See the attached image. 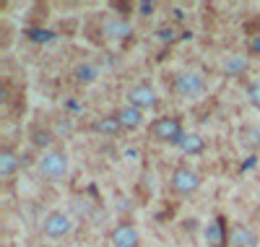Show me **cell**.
I'll list each match as a JSON object with an SVG mask.
<instances>
[{
    "instance_id": "ffe728a7",
    "label": "cell",
    "mask_w": 260,
    "mask_h": 247,
    "mask_svg": "<svg viewBox=\"0 0 260 247\" xmlns=\"http://www.w3.org/2000/svg\"><path fill=\"white\" fill-rule=\"evenodd\" d=\"M247 50H250V55H260V34H252V37H250Z\"/></svg>"
},
{
    "instance_id": "7c38bea8",
    "label": "cell",
    "mask_w": 260,
    "mask_h": 247,
    "mask_svg": "<svg viewBox=\"0 0 260 247\" xmlns=\"http://www.w3.org/2000/svg\"><path fill=\"white\" fill-rule=\"evenodd\" d=\"M240 143L247 148V151H257L260 148V128L257 125H245L240 130Z\"/></svg>"
},
{
    "instance_id": "ac0fdd59",
    "label": "cell",
    "mask_w": 260,
    "mask_h": 247,
    "mask_svg": "<svg viewBox=\"0 0 260 247\" xmlns=\"http://www.w3.org/2000/svg\"><path fill=\"white\" fill-rule=\"evenodd\" d=\"M73 78H76L78 83H91V81L96 78V68H94V65H76Z\"/></svg>"
},
{
    "instance_id": "30bf717a",
    "label": "cell",
    "mask_w": 260,
    "mask_h": 247,
    "mask_svg": "<svg viewBox=\"0 0 260 247\" xmlns=\"http://www.w3.org/2000/svg\"><path fill=\"white\" fill-rule=\"evenodd\" d=\"M203 234H206V242L211 244V247H224V244H229V232L224 229V219H216V221H211L208 227L203 229Z\"/></svg>"
},
{
    "instance_id": "9c48e42d",
    "label": "cell",
    "mask_w": 260,
    "mask_h": 247,
    "mask_svg": "<svg viewBox=\"0 0 260 247\" xmlns=\"http://www.w3.org/2000/svg\"><path fill=\"white\" fill-rule=\"evenodd\" d=\"M112 115L117 117V122L122 125V130H136V128H141V122H143V112L136 109V107H130V104L115 109Z\"/></svg>"
},
{
    "instance_id": "8992f818",
    "label": "cell",
    "mask_w": 260,
    "mask_h": 247,
    "mask_svg": "<svg viewBox=\"0 0 260 247\" xmlns=\"http://www.w3.org/2000/svg\"><path fill=\"white\" fill-rule=\"evenodd\" d=\"M127 104L146 112V109H154L159 104V97H156V91H154L151 83H138V86H133L127 91Z\"/></svg>"
},
{
    "instance_id": "6da1fadb",
    "label": "cell",
    "mask_w": 260,
    "mask_h": 247,
    "mask_svg": "<svg viewBox=\"0 0 260 247\" xmlns=\"http://www.w3.org/2000/svg\"><path fill=\"white\" fill-rule=\"evenodd\" d=\"M151 138L159 141V143H175L180 146V141L185 138V130H182V122L180 117H156L148 128Z\"/></svg>"
},
{
    "instance_id": "52a82bcc",
    "label": "cell",
    "mask_w": 260,
    "mask_h": 247,
    "mask_svg": "<svg viewBox=\"0 0 260 247\" xmlns=\"http://www.w3.org/2000/svg\"><path fill=\"white\" fill-rule=\"evenodd\" d=\"M110 242H112V247H138L141 244V234L136 229V224L125 219V221L115 224V229L110 234Z\"/></svg>"
},
{
    "instance_id": "8fae6325",
    "label": "cell",
    "mask_w": 260,
    "mask_h": 247,
    "mask_svg": "<svg viewBox=\"0 0 260 247\" xmlns=\"http://www.w3.org/2000/svg\"><path fill=\"white\" fill-rule=\"evenodd\" d=\"M18 167H21V159L16 156V151H13V148H8V146L0 148V177H3V179L13 177Z\"/></svg>"
},
{
    "instance_id": "e0dca14e",
    "label": "cell",
    "mask_w": 260,
    "mask_h": 247,
    "mask_svg": "<svg viewBox=\"0 0 260 247\" xmlns=\"http://www.w3.org/2000/svg\"><path fill=\"white\" fill-rule=\"evenodd\" d=\"M245 65H247V60L242 57V55H229L226 60H224V73H229V76H237V73H242L245 71Z\"/></svg>"
},
{
    "instance_id": "2e32d148",
    "label": "cell",
    "mask_w": 260,
    "mask_h": 247,
    "mask_svg": "<svg viewBox=\"0 0 260 247\" xmlns=\"http://www.w3.org/2000/svg\"><path fill=\"white\" fill-rule=\"evenodd\" d=\"M130 32V24L125 18H117V21H107L104 24V34L107 37H127Z\"/></svg>"
},
{
    "instance_id": "ba28073f",
    "label": "cell",
    "mask_w": 260,
    "mask_h": 247,
    "mask_svg": "<svg viewBox=\"0 0 260 247\" xmlns=\"http://www.w3.org/2000/svg\"><path fill=\"white\" fill-rule=\"evenodd\" d=\"M229 247H255V232L250 227H245V224H232L229 227Z\"/></svg>"
},
{
    "instance_id": "44dd1931",
    "label": "cell",
    "mask_w": 260,
    "mask_h": 247,
    "mask_svg": "<svg viewBox=\"0 0 260 247\" xmlns=\"http://www.w3.org/2000/svg\"><path fill=\"white\" fill-rule=\"evenodd\" d=\"M156 37H159V39H167V42L175 39V37H172V29H169V26H161V29L156 32Z\"/></svg>"
},
{
    "instance_id": "3957f363",
    "label": "cell",
    "mask_w": 260,
    "mask_h": 247,
    "mask_svg": "<svg viewBox=\"0 0 260 247\" xmlns=\"http://www.w3.org/2000/svg\"><path fill=\"white\" fill-rule=\"evenodd\" d=\"M172 86H175V91L185 99H195V97H201L206 91V78L201 73H195V71H182L175 76V81H172Z\"/></svg>"
},
{
    "instance_id": "5bb4252c",
    "label": "cell",
    "mask_w": 260,
    "mask_h": 247,
    "mask_svg": "<svg viewBox=\"0 0 260 247\" xmlns=\"http://www.w3.org/2000/svg\"><path fill=\"white\" fill-rule=\"evenodd\" d=\"M180 148H182L185 153H203L206 141L198 136V133H185V138L180 141Z\"/></svg>"
},
{
    "instance_id": "d6986e66",
    "label": "cell",
    "mask_w": 260,
    "mask_h": 247,
    "mask_svg": "<svg viewBox=\"0 0 260 247\" xmlns=\"http://www.w3.org/2000/svg\"><path fill=\"white\" fill-rule=\"evenodd\" d=\"M247 99L255 109H260V81H255L250 88H247Z\"/></svg>"
},
{
    "instance_id": "4fadbf2b",
    "label": "cell",
    "mask_w": 260,
    "mask_h": 247,
    "mask_svg": "<svg viewBox=\"0 0 260 247\" xmlns=\"http://www.w3.org/2000/svg\"><path fill=\"white\" fill-rule=\"evenodd\" d=\"M96 133H104V136H117V133L122 130V125L117 122L115 115H107V117H99L94 125H91Z\"/></svg>"
},
{
    "instance_id": "277c9868",
    "label": "cell",
    "mask_w": 260,
    "mask_h": 247,
    "mask_svg": "<svg viewBox=\"0 0 260 247\" xmlns=\"http://www.w3.org/2000/svg\"><path fill=\"white\" fill-rule=\"evenodd\" d=\"M169 188L175 190L177 195H192L195 190L201 188V174L195 172V169H190V167H177L175 172H172V177H169Z\"/></svg>"
},
{
    "instance_id": "7a4b0ae2",
    "label": "cell",
    "mask_w": 260,
    "mask_h": 247,
    "mask_svg": "<svg viewBox=\"0 0 260 247\" xmlns=\"http://www.w3.org/2000/svg\"><path fill=\"white\" fill-rule=\"evenodd\" d=\"M37 169H39V174L45 179L57 182V179H62L65 172H68V153H65V151H47V153H42Z\"/></svg>"
},
{
    "instance_id": "7402d4cb",
    "label": "cell",
    "mask_w": 260,
    "mask_h": 247,
    "mask_svg": "<svg viewBox=\"0 0 260 247\" xmlns=\"http://www.w3.org/2000/svg\"><path fill=\"white\" fill-rule=\"evenodd\" d=\"M151 11H154V3H141V13L143 16H151Z\"/></svg>"
},
{
    "instance_id": "9a60e30c",
    "label": "cell",
    "mask_w": 260,
    "mask_h": 247,
    "mask_svg": "<svg viewBox=\"0 0 260 247\" xmlns=\"http://www.w3.org/2000/svg\"><path fill=\"white\" fill-rule=\"evenodd\" d=\"M52 141H55V133H52V130H47V128H34V130H31V146H37V148H50Z\"/></svg>"
},
{
    "instance_id": "5b68a950",
    "label": "cell",
    "mask_w": 260,
    "mask_h": 247,
    "mask_svg": "<svg viewBox=\"0 0 260 247\" xmlns=\"http://www.w3.org/2000/svg\"><path fill=\"white\" fill-rule=\"evenodd\" d=\"M73 229V221L65 211H50L45 219H42V232L52 239H60V237H68Z\"/></svg>"
}]
</instances>
